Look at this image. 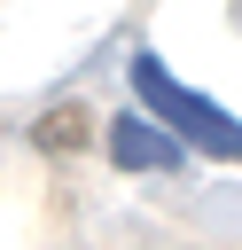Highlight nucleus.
<instances>
[{"instance_id":"f257e3e1","label":"nucleus","mask_w":242,"mask_h":250,"mask_svg":"<svg viewBox=\"0 0 242 250\" xmlns=\"http://www.w3.org/2000/svg\"><path fill=\"white\" fill-rule=\"evenodd\" d=\"M133 94L148 102V117L172 133V141H187V148H203V156H226V164H242V117H226L219 102H203L195 86H180L148 47L133 55Z\"/></svg>"},{"instance_id":"f03ea898","label":"nucleus","mask_w":242,"mask_h":250,"mask_svg":"<svg viewBox=\"0 0 242 250\" xmlns=\"http://www.w3.org/2000/svg\"><path fill=\"white\" fill-rule=\"evenodd\" d=\"M109 164L117 172H172L180 164V141L156 125V117H109Z\"/></svg>"},{"instance_id":"7ed1b4c3","label":"nucleus","mask_w":242,"mask_h":250,"mask_svg":"<svg viewBox=\"0 0 242 250\" xmlns=\"http://www.w3.org/2000/svg\"><path fill=\"white\" fill-rule=\"evenodd\" d=\"M86 133H94V117H86L78 102H62V109H47V117L31 125V141H39V148H78Z\"/></svg>"}]
</instances>
